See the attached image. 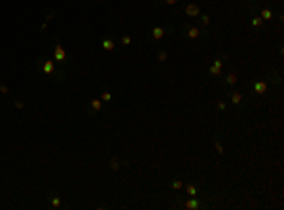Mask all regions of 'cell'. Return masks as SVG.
Masks as SVG:
<instances>
[{
    "mask_svg": "<svg viewBox=\"0 0 284 210\" xmlns=\"http://www.w3.org/2000/svg\"><path fill=\"white\" fill-rule=\"evenodd\" d=\"M121 44H123V46H129V44H131V36H123L121 38Z\"/></svg>",
    "mask_w": 284,
    "mask_h": 210,
    "instance_id": "22",
    "label": "cell"
},
{
    "mask_svg": "<svg viewBox=\"0 0 284 210\" xmlns=\"http://www.w3.org/2000/svg\"><path fill=\"white\" fill-rule=\"evenodd\" d=\"M186 34H188V38H199L201 30L197 27H188V29H186Z\"/></svg>",
    "mask_w": 284,
    "mask_h": 210,
    "instance_id": "8",
    "label": "cell"
},
{
    "mask_svg": "<svg viewBox=\"0 0 284 210\" xmlns=\"http://www.w3.org/2000/svg\"><path fill=\"white\" fill-rule=\"evenodd\" d=\"M101 101H104V102H108V101H112V95L108 93V91H104V93H102V97H101Z\"/></svg>",
    "mask_w": 284,
    "mask_h": 210,
    "instance_id": "17",
    "label": "cell"
},
{
    "mask_svg": "<svg viewBox=\"0 0 284 210\" xmlns=\"http://www.w3.org/2000/svg\"><path fill=\"white\" fill-rule=\"evenodd\" d=\"M231 102H233L235 106H239V104L243 102V93H241V91H233V93H231Z\"/></svg>",
    "mask_w": 284,
    "mask_h": 210,
    "instance_id": "9",
    "label": "cell"
},
{
    "mask_svg": "<svg viewBox=\"0 0 284 210\" xmlns=\"http://www.w3.org/2000/svg\"><path fill=\"white\" fill-rule=\"evenodd\" d=\"M171 185L174 187V189H182V185H184V184H182V180H172Z\"/></svg>",
    "mask_w": 284,
    "mask_h": 210,
    "instance_id": "16",
    "label": "cell"
},
{
    "mask_svg": "<svg viewBox=\"0 0 284 210\" xmlns=\"http://www.w3.org/2000/svg\"><path fill=\"white\" fill-rule=\"evenodd\" d=\"M13 104H15V108H17V110H23V108H25V104L21 102V101H15Z\"/></svg>",
    "mask_w": 284,
    "mask_h": 210,
    "instance_id": "23",
    "label": "cell"
},
{
    "mask_svg": "<svg viewBox=\"0 0 284 210\" xmlns=\"http://www.w3.org/2000/svg\"><path fill=\"white\" fill-rule=\"evenodd\" d=\"M110 169H112V170H117V169H119V161H117V159H114V161L110 163Z\"/></svg>",
    "mask_w": 284,
    "mask_h": 210,
    "instance_id": "19",
    "label": "cell"
},
{
    "mask_svg": "<svg viewBox=\"0 0 284 210\" xmlns=\"http://www.w3.org/2000/svg\"><path fill=\"white\" fill-rule=\"evenodd\" d=\"M165 2H167L169 6H174V4H176V2H178V0H165Z\"/></svg>",
    "mask_w": 284,
    "mask_h": 210,
    "instance_id": "26",
    "label": "cell"
},
{
    "mask_svg": "<svg viewBox=\"0 0 284 210\" xmlns=\"http://www.w3.org/2000/svg\"><path fill=\"white\" fill-rule=\"evenodd\" d=\"M227 106H225V102L224 101H220V102H218V110H225Z\"/></svg>",
    "mask_w": 284,
    "mask_h": 210,
    "instance_id": "25",
    "label": "cell"
},
{
    "mask_svg": "<svg viewBox=\"0 0 284 210\" xmlns=\"http://www.w3.org/2000/svg\"><path fill=\"white\" fill-rule=\"evenodd\" d=\"M42 70H44V74H53V72H55V63L46 59L42 63Z\"/></svg>",
    "mask_w": 284,
    "mask_h": 210,
    "instance_id": "4",
    "label": "cell"
},
{
    "mask_svg": "<svg viewBox=\"0 0 284 210\" xmlns=\"http://www.w3.org/2000/svg\"><path fill=\"white\" fill-rule=\"evenodd\" d=\"M114 48H116V44H114L110 38H104V40H102V49H106V51H112Z\"/></svg>",
    "mask_w": 284,
    "mask_h": 210,
    "instance_id": "10",
    "label": "cell"
},
{
    "mask_svg": "<svg viewBox=\"0 0 284 210\" xmlns=\"http://www.w3.org/2000/svg\"><path fill=\"white\" fill-rule=\"evenodd\" d=\"M51 204L55 206V208H59V206H61V197H53V199H51Z\"/></svg>",
    "mask_w": 284,
    "mask_h": 210,
    "instance_id": "18",
    "label": "cell"
},
{
    "mask_svg": "<svg viewBox=\"0 0 284 210\" xmlns=\"http://www.w3.org/2000/svg\"><path fill=\"white\" fill-rule=\"evenodd\" d=\"M261 25H263V19H261V17H259V15H258V17H254V19H252V27H256V29H259V27H261Z\"/></svg>",
    "mask_w": 284,
    "mask_h": 210,
    "instance_id": "15",
    "label": "cell"
},
{
    "mask_svg": "<svg viewBox=\"0 0 284 210\" xmlns=\"http://www.w3.org/2000/svg\"><path fill=\"white\" fill-rule=\"evenodd\" d=\"M186 15H188V17H197V15H201V13H199V6H197V4H188V6H186Z\"/></svg>",
    "mask_w": 284,
    "mask_h": 210,
    "instance_id": "3",
    "label": "cell"
},
{
    "mask_svg": "<svg viewBox=\"0 0 284 210\" xmlns=\"http://www.w3.org/2000/svg\"><path fill=\"white\" fill-rule=\"evenodd\" d=\"M216 150H218V153H224V146L220 144V142H216Z\"/></svg>",
    "mask_w": 284,
    "mask_h": 210,
    "instance_id": "24",
    "label": "cell"
},
{
    "mask_svg": "<svg viewBox=\"0 0 284 210\" xmlns=\"http://www.w3.org/2000/svg\"><path fill=\"white\" fill-rule=\"evenodd\" d=\"M201 206V203H199V199H195V197H191L188 203L184 204V208H188V210H195V208H199Z\"/></svg>",
    "mask_w": 284,
    "mask_h": 210,
    "instance_id": "7",
    "label": "cell"
},
{
    "mask_svg": "<svg viewBox=\"0 0 284 210\" xmlns=\"http://www.w3.org/2000/svg\"><path fill=\"white\" fill-rule=\"evenodd\" d=\"M0 93H8V87L6 85H0Z\"/></svg>",
    "mask_w": 284,
    "mask_h": 210,
    "instance_id": "27",
    "label": "cell"
},
{
    "mask_svg": "<svg viewBox=\"0 0 284 210\" xmlns=\"http://www.w3.org/2000/svg\"><path fill=\"white\" fill-rule=\"evenodd\" d=\"M101 108H102V101H99V98H95V101H91V110H95V112H99Z\"/></svg>",
    "mask_w": 284,
    "mask_h": 210,
    "instance_id": "14",
    "label": "cell"
},
{
    "mask_svg": "<svg viewBox=\"0 0 284 210\" xmlns=\"http://www.w3.org/2000/svg\"><path fill=\"white\" fill-rule=\"evenodd\" d=\"M259 17H261V19H265V21H269V19H273V12H271L269 8H263V10L259 12Z\"/></svg>",
    "mask_w": 284,
    "mask_h": 210,
    "instance_id": "11",
    "label": "cell"
},
{
    "mask_svg": "<svg viewBox=\"0 0 284 210\" xmlns=\"http://www.w3.org/2000/svg\"><path fill=\"white\" fill-rule=\"evenodd\" d=\"M163 36H165V29H163V27L152 29V38H154V40H161Z\"/></svg>",
    "mask_w": 284,
    "mask_h": 210,
    "instance_id": "6",
    "label": "cell"
},
{
    "mask_svg": "<svg viewBox=\"0 0 284 210\" xmlns=\"http://www.w3.org/2000/svg\"><path fill=\"white\" fill-rule=\"evenodd\" d=\"M186 191H188V195L190 197H197V193H199V189H197V187H195V185H186Z\"/></svg>",
    "mask_w": 284,
    "mask_h": 210,
    "instance_id": "12",
    "label": "cell"
},
{
    "mask_svg": "<svg viewBox=\"0 0 284 210\" xmlns=\"http://www.w3.org/2000/svg\"><path fill=\"white\" fill-rule=\"evenodd\" d=\"M201 21H203V25L206 27V25L210 23V17H209V15H201Z\"/></svg>",
    "mask_w": 284,
    "mask_h": 210,
    "instance_id": "21",
    "label": "cell"
},
{
    "mask_svg": "<svg viewBox=\"0 0 284 210\" xmlns=\"http://www.w3.org/2000/svg\"><path fill=\"white\" fill-rule=\"evenodd\" d=\"M222 68H224V61L222 59H214L212 61V66L209 68V72H210V76H220L222 74Z\"/></svg>",
    "mask_w": 284,
    "mask_h": 210,
    "instance_id": "2",
    "label": "cell"
},
{
    "mask_svg": "<svg viewBox=\"0 0 284 210\" xmlns=\"http://www.w3.org/2000/svg\"><path fill=\"white\" fill-rule=\"evenodd\" d=\"M237 82V74L235 72H229L227 76H225V83H229V85H233Z\"/></svg>",
    "mask_w": 284,
    "mask_h": 210,
    "instance_id": "13",
    "label": "cell"
},
{
    "mask_svg": "<svg viewBox=\"0 0 284 210\" xmlns=\"http://www.w3.org/2000/svg\"><path fill=\"white\" fill-rule=\"evenodd\" d=\"M254 91H256L258 95H265V93H267V83H265V82H256V83H254Z\"/></svg>",
    "mask_w": 284,
    "mask_h": 210,
    "instance_id": "5",
    "label": "cell"
},
{
    "mask_svg": "<svg viewBox=\"0 0 284 210\" xmlns=\"http://www.w3.org/2000/svg\"><path fill=\"white\" fill-rule=\"evenodd\" d=\"M53 61H61V63L67 61V51H64V48L61 44H57L55 49H53Z\"/></svg>",
    "mask_w": 284,
    "mask_h": 210,
    "instance_id": "1",
    "label": "cell"
},
{
    "mask_svg": "<svg viewBox=\"0 0 284 210\" xmlns=\"http://www.w3.org/2000/svg\"><path fill=\"white\" fill-rule=\"evenodd\" d=\"M165 59H167V53L165 51H159L157 53V61H165Z\"/></svg>",
    "mask_w": 284,
    "mask_h": 210,
    "instance_id": "20",
    "label": "cell"
}]
</instances>
